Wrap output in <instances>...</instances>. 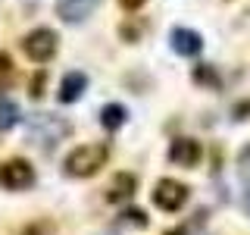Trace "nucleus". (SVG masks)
Segmentation results:
<instances>
[{
    "label": "nucleus",
    "mask_w": 250,
    "mask_h": 235,
    "mask_svg": "<svg viewBox=\"0 0 250 235\" xmlns=\"http://www.w3.org/2000/svg\"><path fill=\"white\" fill-rule=\"evenodd\" d=\"M109 160V147L106 144H78L72 151L66 154V160H62V172L72 179H91L97 176L100 166Z\"/></svg>",
    "instance_id": "1"
},
{
    "label": "nucleus",
    "mask_w": 250,
    "mask_h": 235,
    "mask_svg": "<svg viewBox=\"0 0 250 235\" xmlns=\"http://www.w3.org/2000/svg\"><path fill=\"white\" fill-rule=\"evenodd\" d=\"M22 50L31 63H50L60 50V35L53 28H31L22 38Z\"/></svg>",
    "instance_id": "2"
},
{
    "label": "nucleus",
    "mask_w": 250,
    "mask_h": 235,
    "mask_svg": "<svg viewBox=\"0 0 250 235\" xmlns=\"http://www.w3.org/2000/svg\"><path fill=\"white\" fill-rule=\"evenodd\" d=\"M35 185V166L25 157H10L0 163V188L6 191H25Z\"/></svg>",
    "instance_id": "3"
},
{
    "label": "nucleus",
    "mask_w": 250,
    "mask_h": 235,
    "mask_svg": "<svg viewBox=\"0 0 250 235\" xmlns=\"http://www.w3.org/2000/svg\"><path fill=\"white\" fill-rule=\"evenodd\" d=\"M188 198H191V188L185 182H175V179H160V182L153 185V204L160 210H166V213H175V210H182Z\"/></svg>",
    "instance_id": "4"
},
{
    "label": "nucleus",
    "mask_w": 250,
    "mask_h": 235,
    "mask_svg": "<svg viewBox=\"0 0 250 235\" xmlns=\"http://www.w3.org/2000/svg\"><path fill=\"white\" fill-rule=\"evenodd\" d=\"M200 157H203V147L194 138H175L169 144V160L178 163V166H197Z\"/></svg>",
    "instance_id": "5"
},
{
    "label": "nucleus",
    "mask_w": 250,
    "mask_h": 235,
    "mask_svg": "<svg viewBox=\"0 0 250 235\" xmlns=\"http://www.w3.org/2000/svg\"><path fill=\"white\" fill-rule=\"evenodd\" d=\"M53 122H57V116H44V113H41V116L35 119V129H31L35 144L44 147V151H53V144H57L62 135H69V129H57V132H53V129H50Z\"/></svg>",
    "instance_id": "6"
},
{
    "label": "nucleus",
    "mask_w": 250,
    "mask_h": 235,
    "mask_svg": "<svg viewBox=\"0 0 250 235\" xmlns=\"http://www.w3.org/2000/svg\"><path fill=\"white\" fill-rule=\"evenodd\" d=\"M84 88H88V75L78 72V69H72V72L62 75L60 91H57V100H60V104H75V100L84 94Z\"/></svg>",
    "instance_id": "7"
},
{
    "label": "nucleus",
    "mask_w": 250,
    "mask_h": 235,
    "mask_svg": "<svg viewBox=\"0 0 250 235\" xmlns=\"http://www.w3.org/2000/svg\"><path fill=\"white\" fill-rule=\"evenodd\" d=\"M172 50L182 53V57H197V53L203 50V38L197 35V31L191 28H172Z\"/></svg>",
    "instance_id": "8"
},
{
    "label": "nucleus",
    "mask_w": 250,
    "mask_h": 235,
    "mask_svg": "<svg viewBox=\"0 0 250 235\" xmlns=\"http://www.w3.org/2000/svg\"><path fill=\"white\" fill-rule=\"evenodd\" d=\"M135 188H138V179L131 176V172H116L113 182L106 185V201L109 204H122V201H128L131 194H135Z\"/></svg>",
    "instance_id": "9"
},
{
    "label": "nucleus",
    "mask_w": 250,
    "mask_h": 235,
    "mask_svg": "<svg viewBox=\"0 0 250 235\" xmlns=\"http://www.w3.org/2000/svg\"><path fill=\"white\" fill-rule=\"evenodd\" d=\"M94 6H97V0H60L57 13H60L62 22H82L91 16Z\"/></svg>",
    "instance_id": "10"
},
{
    "label": "nucleus",
    "mask_w": 250,
    "mask_h": 235,
    "mask_svg": "<svg viewBox=\"0 0 250 235\" xmlns=\"http://www.w3.org/2000/svg\"><path fill=\"white\" fill-rule=\"evenodd\" d=\"M125 119H128V110H125L122 104H106L104 110H100V125H104L106 132H116L122 129Z\"/></svg>",
    "instance_id": "11"
},
{
    "label": "nucleus",
    "mask_w": 250,
    "mask_h": 235,
    "mask_svg": "<svg viewBox=\"0 0 250 235\" xmlns=\"http://www.w3.org/2000/svg\"><path fill=\"white\" fill-rule=\"evenodd\" d=\"M19 119H22L19 104L10 97H0V132H10L13 125H19Z\"/></svg>",
    "instance_id": "12"
},
{
    "label": "nucleus",
    "mask_w": 250,
    "mask_h": 235,
    "mask_svg": "<svg viewBox=\"0 0 250 235\" xmlns=\"http://www.w3.org/2000/svg\"><path fill=\"white\" fill-rule=\"evenodd\" d=\"M194 82L197 85H209V88H219V72L213 66H207V63H200V66H194Z\"/></svg>",
    "instance_id": "13"
},
{
    "label": "nucleus",
    "mask_w": 250,
    "mask_h": 235,
    "mask_svg": "<svg viewBox=\"0 0 250 235\" xmlns=\"http://www.w3.org/2000/svg\"><path fill=\"white\" fill-rule=\"evenodd\" d=\"M57 229H53L50 219H35V223H28L25 229H22V235H53Z\"/></svg>",
    "instance_id": "14"
},
{
    "label": "nucleus",
    "mask_w": 250,
    "mask_h": 235,
    "mask_svg": "<svg viewBox=\"0 0 250 235\" xmlns=\"http://www.w3.org/2000/svg\"><path fill=\"white\" fill-rule=\"evenodd\" d=\"M44 82H47V72L41 69V72L31 78V97H35V100H41V97H44Z\"/></svg>",
    "instance_id": "15"
},
{
    "label": "nucleus",
    "mask_w": 250,
    "mask_h": 235,
    "mask_svg": "<svg viewBox=\"0 0 250 235\" xmlns=\"http://www.w3.org/2000/svg\"><path fill=\"white\" fill-rule=\"evenodd\" d=\"M122 216H125V223H135L138 229H144V226H147V216L141 213V210H125Z\"/></svg>",
    "instance_id": "16"
},
{
    "label": "nucleus",
    "mask_w": 250,
    "mask_h": 235,
    "mask_svg": "<svg viewBox=\"0 0 250 235\" xmlns=\"http://www.w3.org/2000/svg\"><path fill=\"white\" fill-rule=\"evenodd\" d=\"M238 169H241V172H244V176L250 179V144H247L244 151L238 154Z\"/></svg>",
    "instance_id": "17"
},
{
    "label": "nucleus",
    "mask_w": 250,
    "mask_h": 235,
    "mask_svg": "<svg viewBox=\"0 0 250 235\" xmlns=\"http://www.w3.org/2000/svg\"><path fill=\"white\" fill-rule=\"evenodd\" d=\"M0 72H6V75H13V60L6 57V53H0Z\"/></svg>",
    "instance_id": "18"
},
{
    "label": "nucleus",
    "mask_w": 250,
    "mask_h": 235,
    "mask_svg": "<svg viewBox=\"0 0 250 235\" xmlns=\"http://www.w3.org/2000/svg\"><path fill=\"white\" fill-rule=\"evenodd\" d=\"M119 3L125 6V10H138V6H144L147 0H119Z\"/></svg>",
    "instance_id": "19"
},
{
    "label": "nucleus",
    "mask_w": 250,
    "mask_h": 235,
    "mask_svg": "<svg viewBox=\"0 0 250 235\" xmlns=\"http://www.w3.org/2000/svg\"><path fill=\"white\" fill-rule=\"evenodd\" d=\"M13 82V75H6V72H0V91H3L6 88V85H10Z\"/></svg>",
    "instance_id": "20"
},
{
    "label": "nucleus",
    "mask_w": 250,
    "mask_h": 235,
    "mask_svg": "<svg viewBox=\"0 0 250 235\" xmlns=\"http://www.w3.org/2000/svg\"><path fill=\"white\" fill-rule=\"evenodd\" d=\"M166 235H188V229H172V232H166Z\"/></svg>",
    "instance_id": "21"
},
{
    "label": "nucleus",
    "mask_w": 250,
    "mask_h": 235,
    "mask_svg": "<svg viewBox=\"0 0 250 235\" xmlns=\"http://www.w3.org/2000/svg\"><path fill=\"white\" fill-rule=\"evenodd\" d=\"M244 210H247V216H250V191H247V198H244Z\"/></svg>",
    "instance_id": "22"
}]
</instances>
